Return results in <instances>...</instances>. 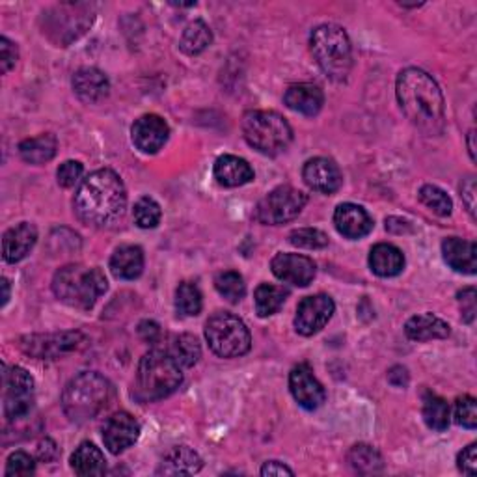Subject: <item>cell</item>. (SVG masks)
Returning a JSON list of instances; mask_svg holds the SVG:
<instances>
[{
  "mask_svg": "<svg viewBox=\"0 0 477 477\" xmlns=\"http://www.w3.org/2000/svg\"><path fill=\"white\" fill-rule=\"evenodd\" d=\"M73 210L80 222L92 227H109L127 210L126 185L109 169L95 170L80 183L73 198Z\"/></svg>",
  "mask_w": 477,
  "mask_h": 477,
  "instance_id": "6da1fadb",
  "label": "cell"
},
{
  "mask_svg": "<svg viewBox=\"0 0 477 477\" xmlns=\"http://www.w3.org/2000/svg\"><path fill=\"white\" fill-rule=\"evenodd\" d=\"M396 94L403 114L425 135H437L444 127V97L434 78L418 68L399 73Z\"/></svg>",
  "mask_w": 477,
  "mask_h": 477,
  "instance_id": "7a4b0ae2",
  "label": "cell"
},
{
  "mask_svg": "<svg viewBox=\"0 0 477 477\" xmlns=\"http://www.w3.org/2000/svg\"><path fill=\"white\" fill-rule=\"evenodd\" d=\"M183 382V373L179 362L169 350L152 349L142 357L136 379H135V398L142 403L160 401L174 393Z\"/></svg>",
  "mask_w": 477,
  "mask_h": 477,
  "instance_id": "3957f363",
  "label": "cell"
},
{
  "mask_svg": "<svg viewBox=\"0 0 477 477\" xmlns=\"http://www.w3.org/2000/svg\"><path fill=\"white\" fill-rule=\"evenodd\" d=\"M112 384L95 371L71 379L62 393V408L73 424H86L105 410L112 399Z\"/></svg>",
  "mask_w": 477,
  "mask_h": 477,
  "instance_id": "277c9868",
  "label": "cell"
},
{
  "mask_svg": "<svg viewBox=\"0 0 477 477\" xmlns=\"http://www.w3.org/2000/svg\"><path fill=\"white\" fill-rule=\"evenodd\" d=\"M107 289V278L97 267L66 265L53 278V292L58 300L77 309H90Z\"/></svg>",
  "mask_w": 477,
  "mask_h": 477,
  "instance_id": "5b68a950",
  "label": "cell"
},
{
  "mask_svg": "<svg viewBox=\"0 0 477 477\" xmlns=\"http://www.w3.org/2000/svg\"><path fill=\"white\" fill-rule=\"evenodd\" d=\"M243 135L254 150L275 157L284 153L293 140L287 119L275 111H251L243 116Z\"/></svg>",
  "mask_w": 477,
  "mask_h": 477,
  "instance_id": "8992f818",
  "label": "cell"
},
{
  "mask_svg": "<svg viewBox=\"0 0 477 477\" xmlns=\"http://www.w3.org/2000/svg\"><path fill=\"white\" fill-rule=\"evenodd\" d=\"M309 47L319 68L332 80H345L352 70V47L347 32L338 25H321L309 36Z\"/></svg>",
  "mask_w": 477,
  "mask_h": 477,
  "instance_id": "52a82bcc",
  "label": "cell"
},
{
  "mask_svg": "<svg viewBox=\"0 0 477 477\" xmlns=\"http://www.w3.org/2000/svg\"><path fill=\"white\" fill-rule=\"evenodd\" d=\"M205 340L220 358H237L251 350L252 338L246 325L230 312H217L205 323Z\"/></svg>",
  "mask_w": 477,
  "mask_h": 477,
  "instance_id": "ba28073f",
  "label": "cell"
},
{
  "mask_svg": "<svg viewBox=\"0 0 477 477\" xmlns=\"http://www.w3.org/2000/svg\"><path fill=\"white\" fill-rule=\"evenodd\" d=\"M94 8L90 4H60L41 17L44 34L58 47H68L94 23Z\"/></svg>",
  "mask_w": 477,
  "mask_h": 477,
  "instance_id": "9c48e42d",
  "label": "cell"
},
{
  "mask_svg": "<svg viewBox=\"0 0 477 477\" xmlns=\"http://www.w3.org/2000/svg\"><path fill=\"white\" fill-rule=\"evenodd\" d=\"M306 203L308 196L302 191L295 189V186L282 185L258 203L254 218L265 226H280L295 220L302 213Z\"/></svg>",
  "mask_w": 477,
  "mask_h": 477,
  "instance_id": "30bf717a",
  "label": "cell"
},
{
  "mask_svg": "<svg viewBox=\"0 0 477 477\" xmlns=\"http://www.w3.org/2000/svg\"><path fill=\"white\" fill-rule=\"evenodd\" d=\"M34 407V379L23 367L4 366V416L8 422L27 418Z\"/></svg>",
  "mask_w": 477,
  "mask_h": 477,
  "instance_id": "8fae6325",
  "label": "cell"
},
{
  "mask_svg": "<svg viewBox=\"0 0 477 477\" xmlns=\"http://www.w3.org/2000/svg\"><path fill=\"white\" fill-rule=\"evenodd\" d=\"M85 336L80 332H58V334H32L21 338V350L37 360H56L75 350Z\"/></svg>",
  "mask_w": 477,
  "mask_h": 477,
  "instance_id": "7c38bea8",
  "label": "cell"
},
{
  "mask_svg": "<svg viewBox=\"0 0 477 477\" xmlns=\"http://www.w3.org/2000/svg\"><path fill=\"white\" fill-rule=\"evenodd\" d=\"M334 300L328 295L319 293L300 300L295 316V328L302 336H314L334 316Z\"/></svg>",
  "mask_w": 477,
  "mask_h": 477,
  "instance_id": "4fadbf2b",
  "label": "cell"
},
{
  "mask_svg": "<svg viewBox=\"0 0 477 477\" xmlns=\"http://www.w3.org/2000/svg\"><path fill=\"white\" fill-rule=\"evenodd\" d=\"M289 388H292L295 401L306 410H317L326 399L323 384L316 379L312 367L308 364H299L292 369V373H289Z\"/></svg>",
  "mask_w": 477,
  "mask_h": 477,
  "instance_id": "5bb4252c",
  "label": "cell"
},
{
  "mask_svg": "<svg viewBox=\"0 0 477 477\" xmlns=\"http://www.w3.org/2000/svg\"><path fill=\"white\" fill-rule=\"evenodd\" d=\"M131 136L133 144L142 153L153 155L159 150H162L166 140H169L170 127L160 116L146 114L133 123Z\"/></svg>",
  "mask_w": 477,
  "mask_h": 477,
  "instance_id": "9a60e30c",
  "label": "cell"
},
{
  "mask_svg": "<svg viewBox=\"0 0 477 477\" xmlns=\"http://www.w3.org/2000/svg\"><path fill=\"white\" fill-rule=\"evenodd\" d=\"M140 437V425L129 412H116L103 427V442L111 453L118 455L129 449Z\"/></svg>",
  "mask_w": 477,
  "mask_h": 477,
  "instance_id": "2e32d148",
  "label": "cell"
},
{
  "mask_svg": "<svg viewBox=\"0 0 477 477\" xmlns=\"http://www.w3.org/2000/svg\"><path fill=\"white\" fill-rule=\"evenodd\" d=\"M302 177L309 189L323 194H332L340 191V186L343 183L340 166L326 157L309 159L302 169Z\"/></svg>",
  "mask_w": 477,
  "mask_h": 477,
  "instance_id": "e0dca14e",
  "label": "cell"
},
{
  "mask_svg": "<svg viewBox=\"0 0 477 477\" xmlns=\"http://www.w3.org/2000/svg\"><path fill=\"white\" fill-rule=\"evenodd\" d=\"M271 268L278 280L299 287L312 284L317 273L314 259L300 254H278L275 256Z\"/></svg>",
  "mask_w": 477,
  "mask_h": 477,
  "instance_id": "ac0fdd59",
  "label": "cell"
},
{
  "mask_svg": "<svg viewBox=\"0 0 477 477\" xmlns=\"http://www.w3.org/2000/svg\"><path fill=\"white\" fill-rule=\"evenodd\" d=\"M37 241V230L30 222H21L4 234L3 237V258L6 263L23 261Z\"/></svg>",
  "mask_w": 477,
  "mask_h": 477,
  "instance_id": "d6986e66",
  "label": "cell"
},
{
  "mask_svg": "<svg viewBox=\"0 0 477 477\" xmlns=\"http://www.w3.org/2000/svg\"><path fill=\"white\" fill-rule=\"evenodd\" d=\"M336 230L347 239H362L373 230V220L364 207L357 203H341L334 213Z\"/></svg>",
  "mask_w": 477,
  "mask_h": 477,
  "instance_id": "ffe728a7",
  "label": "cell"
},
{
  "mask_svg": "<svg viewBox=\"0 0 477 477\" xmlns=\"http://www.w3.org/2000/svg\"><path fill=\"white\" fill-rule=\"evenodd\" d=\"M73 90L80 101L95 105L111 92V82L107 75L97 68H82L73 75Z\"/></svg>",
  "mask_w": 477,
  "mask_h": 477,
  "instance_id": "44dd1931",
  "label": "cell"
},
{
  "mask_svg": "<svg viewBox=\"0 0 477 477\" xmlns=\"http://www.w3.org/2000/svg\"><path fill=\"white\" fill-rule=\"evenodd\" d=\"M284 103L295 112H300L304 116H316L323 109L325 95L317 85L300 82V85H292L287 88Z\"/></svg>",
  "mask_w": 477,
  "mask_h": 477,
  "instance_id": "7402d4cb",
  "label": "cell"
},
{
  "mask_svg": "<svg viewBox=\"0 0 477 477\" xmlns=\"http://www.w3.org/2000/svg\"><path fill=\"white\" fill-rule=\"evenodd\" d=\"M442 254L446 263L457 273L475 275L477 268V246L473 241L449 237L442 243Z\"/></svg>",
  "mask_w": 477,
  "mask_h": 477,
  "instance_id": "603a6c76",
  "label": "cell"
},
{
  "mask_svg": "<svg viewBox=\"0 0 477 477\" xmlns=\"http://www.w3.org/2000/svg\"><path fill=\"white\" fill-rule=\"evenodd\" d=\"M215 179L227 189H235V186H243L254 179L252 166L244 159L235 155H222L217 159L213 169Z\"/></svg>",
  "mask_w": 477,
  "mask_h": 477,
  "instance_id": "cb8c5ba5",
  "label": "cell"
},
{
  "mask_svg": "<svg viewBox=\"0 0 477 477\" xmlns=\"http://www.w3.org/2000/svg\"><path fill=\"white\" fill-rule=\"evenodd\" d=\"M203 461L200 455L189 446H176L162 457L157 473L164 475H191L200 472Z\"/></svg>",
  "mask_w": 477,
  "mask_h": 477,
  "instance_id": "d4e9b609",
  "label": "cell"
},
{
  "mask_svg": "<svg viewBox=\"0 0 477 477\" xmlns=\"http://www.w3.org/2000/svg\"><path fill=\"white\" fill-rule=\"evenodd\" d=\"M369 267L377 276H382V278L398 276L405 268V256L398 246L381 243L371 248Z\"/></svg>",
  "mask_w": 477,
  "mask_h": 477,
  "instance_id": "484cf974",
  "label": "cell"
},
{
  "mask_svg": "<svg viewBox=\"0 0 477 477\" xmlns=\"http://www.w3.org/2000/svg\"><path fill=\"white\" fill-rule=\"evenodd\" d=\"M449 325L432 314L414 316L405 325V334L412 341H432L449 336Z\"/></svg>",
  "mask_w": 477,
  "mask_h": 477,
  "instance_id": "4316f807",
  "label": "cell"
},
{
  "mask_svg": "<svg viewBox=\"0 0 477 477\" xmlns=\"http://www.w3.org/2000/svg\"><path fill=\"white\" fill-rule=\"evenodd\" d=\"M111 271L119 280H135L144 271V252L140 246L123 244L111 258Z\"/></svg>",
  "mask_w": 477,
  "mask_h": 477,
  "instance_id": "83f0119b",
  "label": "cell"
},
{
  "mask_svg": "<svg viewBox=\"0 0 477 477\" xmlns=\"http://www.w3.org/2000/svg\"><path fill=\"white\" fill-rule=\"evenodd\" d=\"M71 468L78 475H103L107 472L105 455L92 442H82L71 455Z\"/></svg>",
  "mask_w": 477,
  "mask_h": 477,
  "instance_id": "f1b7e54d",
  "label": "cell"
},
{
  "mask_svg": "<svg viewBox=\"0 0 477 477\" xmlns=\"http://www.w3.org/2000/svg\"><path fill=\"white\" fill-rule=\"evenodd\" d=\"M58 142L53 135L45 133L34 138H27L19 144V155L29 164H45L54 159Z\"/></svg>",
  "mask_w": 477,
  "mask_h": 477,
  "instance_id": "f546056e",
  "label": "cell"
},
{
  "mask_svg": "<svg viewBox=\"0 0 477 477\" xmlns=\"http://www.w3.org/2000/svg\"><path fill=\"white\" fill-rule=\"evenodd\" d=\"M213 41V34L211 29L207 27L203 21H193L191 25H186L179 41V49L189 54V56H196L200 53H203L207 47L211 45Z\"/></svg>",
  "mask_w": 477,
  "mask_h": 477,
  "instance_id": "4dcf8cb0",
  "label": "cell"
},
{
  "mask_svg": "<svg viewBox=\"0 0 477 477\" xmlns=\"http://www.w3.org/2000/svg\"><path fill=\"white\" fill-rule=\"evenodd\" d=\"M289 292L280 285H271V284H261L256 293H254V302H256V312L259 317H268L276 314L278 309L284 306Z\"/></svg>",
  "mask_w": 477,
  "mask_h": 477,
  "instance_id": "1f68e13d",
  "label": "cell"
},
{
  "mask_svg": "<svg viewBox=\"0 0 477 477\" xmlns=\"http://www.w3.org/2000/svg\"><path fill=\"white\" fill-rule=\"evenodd\" d=\"M349 465L358 473H379L384 468L382 455L367 444H357L349 451Z\"/></svg>",
  "mask_w": 477,
  "mask_h": 477,
  "instance_id": "d6a6232c",
  "label": "cell"
},
{
  "mask_svg": "<svg viewBox=\"0 0 477 477\" xmlns=\"http://www.w3.org/2000/svg\"><path fill=\"white\" fill-rule=\"evenodd\" d=\"M424 420L432 431H446L449 427V405L446 399L427 393L424 399Z\"/></svg>",
  "mask_w": 477,
  "mask_h": 477,
  "instance_id": "836d02e7",
  "label": "cell"
},
{
  "mask_svg": "<svg viewBox=\"0 0 477 477\" xmlns=\"http://www.w3.org/2000/svg\"><path fill=\"white\" fill-rule=\"evenodd\" d=\"M169 352L179 362L181 367H193L201 357V347L196 336L181 334L174 338Z\"/></svg>",
  "mask_w": 477,
  "mask_h": 477,
  "instance_id": "e575fe53",
  "label": "cell"
},
{
  "mask_svg": "<svg viewBox=\"0 0 477 477\" xmlns=\"http://www.w3.org/2000/svg\"><path fill=\"white\" fill-rule=\"evenodd\" d=\"M176 309L181 316L193 317L201 312V293L196 284L183 282L176 292Z\"/></svg>",
  "mask_w": 477,
  "mask_h": 477,
  "instance_id": "d590c367",
  "label": "cell"
},
{
  "mask_svg": "<svg viewBox=\"0 0 477 477\" xmlns=\"http://www.w3.org/2000/svg\"><path fill=\"white\" fill-rule=\"evenodd\" d=\"M420 200L425 207L439 215V217H449L453 210V201L448 196L446 191H442L437 185H424L420 189Z\"/></svg>",
  "mask_w": 477,
  "mask_h": 477,
  "instance_id": "8d00e7d4",
  "label": "cell"
},
{
  "mask_svg": "<svg viewBox=\"0 0 477 477\" xmlns=\"http://www.w3.org/2000/svg\"><path fill=\"white\" fill-rule=\"evenodd\" d=\"M215 287H217V292L230 302H239L246 293L244 280L235 271H224V273L217 275Z\"/></svg>",
  "mask_w": 477,
  "mask_h": 477,
  "instance_id": "74e56055",
  "label": "cell"
},
{
  "mask_svg": "<svg viewBox=\"0 0 477 477\" xmlns=\"http://www.w3.org/2000/svg\"><path fill=\"white\" fill-rule=\"evenodd\" d=\"M133 218L142 230H152V227H157L160 222V205L153 198L144 196L135 203Z\"/></svg>",
  "mask_w": 477,
  "mask_h": 477,
  "instance_id": "f35d334b",
  "label": "cell"
},
{
  "mask_svg": "<svg viewBox=\"0 0 477 477\" xmlns=\"http://www.w3.org/2000/svg\"><path fill=\"white\" fill-rule=\"evenodd\" d=\"M289 243L299 248H308V251H317V248H325L328 244V237L321 230H314V227H300V230L292 232Z\"/></svg>",
  "mask_w": 477,
  "mask_h": 477,
  "instance_id": "ab89813d",
  "label": "cell"
},
{
  "mask_svg": "<svg viewBox=\"0 0 477 477\" xmlns=\"http://www.w3.org/2000/svg\"><path fill=\"white\" fill-rule=\"evenodd\" d=\"M455 422L466 429L477 427V407L472 396H463L455 403Z\"/></svg>",
  "mask_w": 477,
  "mask_h": 477,
  "instance_id": "60d3db41",
  "label": "cell"
},
{
  "mask_svg": "<svg viewBox=\"0 0 477 477\" xmlns=\"http://www.w3.org/2000/svg\"><path fill=\"white\" fill-rule=\"evenodd\" d=\"M85 174V166H82L78 160H66L58 166L56 170V179L58 185L64 186V189H71L78 183V179Z\"/></svg>",
  "mask_w": 477,
  "mask_h": 477,
  "instance_id": "b9f144b4",
  "label": "cell"
},
{
  "mask_svg": "<svg viewBox=\"0 0 477 477\" xmlns=\"http://www.w3.org/2000/svg\"><path fill=\"white\" fill-rule=\"evenodd\" d=\"M36 470V463L25 451H15L8 457L6 475H30Z\"/></svg>",
  "mask_w": 477,
  "mask_h": 477,
  "instance_id": "7bdbcfd3",
  "label": "cell"
},
{
  "mask_svg": "<svg viewBox=\"0 0 477 477\" xmlns=\"http://www.w3.org/2000/svg\"><path fill=\"white\" fill-rule=\"evenodd\" d=\"M457 463H459V470L463 473L475 475L477 473V444H470L468 448H465L459 453Z\"/></svg>",
  "mask_w": 477,
  "mask_h": 477,
  "instance_id": "ee69618b",
  "label": "cell"
},
{
  "mask_svg": "<svg viewBox=\"0 0 477 477\" xmlns=\"http://www.w3.org/2000/svg\"><path fill=\"white\" fill-rule=\"evenodd\" d=\"M17 45L13 41H10L8 37H0V62H3V73H8L17 62Z\"/></svg>",
  "mask_w": 477,
  "mask_h": 477,
  "instance_id": "f6af8a7d",
  "label": "cell"
},
{
  "mask_svg": "<svg viewBox=\"0 0 477 477\" xmlns=\"http://www.w3.org/2000/svg\"><path fill=\"white\" fill-rule=\"evenodd\" d=\"M459 302H461V309H463V321L465 323H473L475 319V289L473 287H466L459 293Z\"/></svg>",
  "mask_w": 477,
  "mask_h": 477,
  "instance_id": "bcb514c9",
  "label": "cell"
},
{
  "mask_svg": "<svg viewBox=\"0 0 477 477\" xmlns=\"http://www.w3.org/2000/svg\"><path fill=\"white\" fill-rule=\"evenodd\" d=\"M461 196L463 201L466 203V210L472 215V218H475V179L468 177L463 185H461Z\"/></svg>",
  "mask_w": 477,
  "mask_h": 477,
  "instance_id": "7dc6e473",
  "label": "cell"
},
{
  "mask_svg": "<svg viewBox=\"0 0 477 477\" xmlns=\"http://www.w3.org/2000/svg\"><path fill=\"white\" fill-rule=\"evenodd\" d=\"M388 381L396 388H403L408 384V371L403 366H393L388 371Z\"/></svg>",
  "mask_w": 477,
  "mask_h": 477,
  "instance_id": "c3c4849f",
  "label": "cell"
},
{
  "mask_svg": "<svg viewBox=\"0 0 477 477\" xmlns=\"http://www.w3.org/2000/svg\"><path fill=\"white\" fill-rule=\"evenodd\" d=\"M261 475H265V477L267 475L268 477H271V475H295V472L292 468H287L285 465L278 463V461H268V463L263 465Z\"/></svg>",
  "mask_w": 477,
  "mask_h": 477,
  "instance_id": "681fc988",
  "label": "cell"
},
{
  "mask_svg": "<svg viewBox=\"0 0 477 477\" xmlns=\"http://www.w3.org/2000/svg\"><path fill=\"white\" fill-rule=\"evenodd\" d=\"M56 455H58V448H56V444L53 440H45V442L39 444V448H37L39 461L53 463L56 459Z\"/></svg>",
  "mask_w": 477,
  "mask_h": 477,
  "instance_id": "f907efd6",
  "label": "cell"
},
{
  "mask_svg": "<svg viewBox=\"0 0 477 477\" xmlns=\"http://www.w3.org/2000/svg\"><path fill=\"white\" fill-rule=\"evenodd\" d=\"M138 332H140V336H142L144 340L150 341V343H153V341H157V338H159V334H160V328H159V325H155L153 321H144V323L140 325Z\"/></svg>",
  "mask_w": 477,
  "mask_h": 477,
  "instance_id": "816d5d0a",
  "label": "cell"
},
{
  "mask_svg": "<svg viewBox=\"0 0 477 477\" xmlns=\"http://www.w3.org/2000/svg\"><path fill=\"white\" fill-rule=\"evenodd\" d=\"M3 289H4V295H3V306L8 304L10 300V282L6 278H3Z\"/></svg>",
  "mask_w": 477,
  "mask_h": 477,
  "instance_id": "f5cc1de1",
  "label": "cell"
},
{
  "mask_svg": "<svg viewBox=\"0 0 477 477\" xmlns=\"http://www.w3.org/2000/svg\"><path fill=\"white\" fill-rule=\"evenodd\" d=\"M473 135H475V131H470V133H468V150H470V157H472V160H475V146H473Z\"/></svg>",
  "mask_w": 477,
  "mask_h": 477,
  "instance_id": "db71d44e",
  "label": "cell"
}]
</instances>
